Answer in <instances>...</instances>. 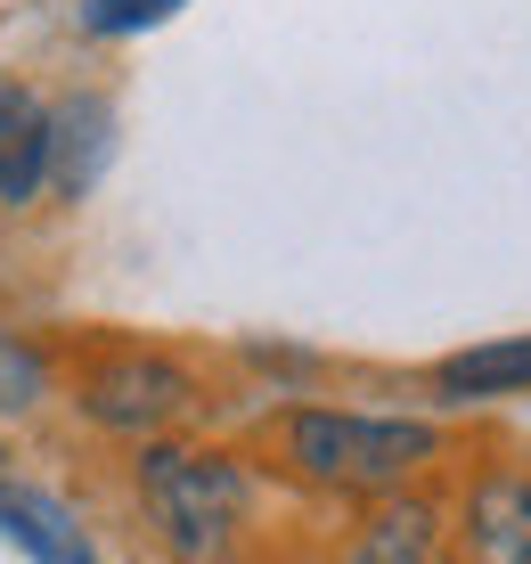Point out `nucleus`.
<instances>
[{
	"label": "nucleus",
	"mask_w": 531,
	"mask_h": 564,
	"mask_svg": "<svg viewBox=\"0 0 531 564\" xmlns=\"http://www.w3.org/2000/svg\"><path fill=\"white\" fill-rule=\"evenodd\" d=\"M0 532H9L33 564H98L83 523L57 508L50 491H25V482H0Z\"/></svg>",
	"instance_id": "1a4fd4ad"
},
{
	"label": "nucleus",
	"mask_w": 531,
	"mask_h": 564,
	"mask_svg": "<svg viewBox=\"0 0 531 564\" xmlns=\"http://www.w3.org/2000/svg\"><path fill=\"white\" fill-rule=\"evenodd\" d=\"M50 123H57L50 197L57 205H83L98 188V172H107V155H115V107L98 99V90H66V99H50Z\"/></svg>",
	"instance_id": "423d86ee"
},
{
	"label": "nucleus",
	"mask_w": 531,
	"mask_h": 564,
	"mask_svg": "<svg viewBox=\"0 0 531 564\" xmlns=\"http://www.w3.org/2000/svg\"><path fill=\"white\" fill-rule=\"evenodd\" d=\"M74 410L107 434H164L196 410L188 360L155 352V344H98L90 360H74Z\"/></svg>",
	"instance_id": "7ed1b4c3"
},
{
	"label": "nucleus",
	"mask_w": 531,
	"mask_h": 564,
	"mask_svg": "<svg viewBox=\"0 0 531 564\" xmlns=\"http://www.w3.org/2000/svg\"><path fill=\"white\" fill-rule=\"evenodd\" d=\"M50 164H57V123L50 99L25 83H0V205H33L50 197Z\"/></svg>",
	"instance_id": "39448f33"
},
{
	"label": "nucleus",
	"mask_w": 531,
	"mask_h": 564,
	"mask_svg": "<svg viewBox=\"0 0 531 564\" xmlns=\"http://www.w3.org/2000/svg\"><path fill=\"white\" fill-rule=\"evenodd\" d=\"M425 393L442 410H475V401H516L531 393V336H499V344H466L425 368Z\"/></svg>",
	"instance_id": "0eeeda50"
},
{
	"label": "nucleus",
	"mask_w": 531,
	"mask_h": 564,
	"mask_svg": "<svg viewBox=\"0 0 531 564\" xmlns=\"http://www.w3.org/2000/svg\"><path fill=\"white\" fill-rule=\"evenodd\" d=\"M449 564H531V475L483 466L449 516Z\"/></svg>",
	"instance_id": "20e7f679"
},
{
	"label": "nucleus",
	"mask_w": 531,
	"mask_h": 564,
	"mask_svg": "<svg viewBox=\"0 0 531 564\" xmlns=\"http://www.w3.org/2000/svg\"><path fill=\"white\" fill-rule=\"evenodd\" d=\"M442 540H449V516L434 508V499L392 491V499H377V516L336 549V564H434Z\"/></svg>",
	"instance_id": "6e6552de"
},
{
	"label": "nucleus",
	"mask_w": 531,
	"mask_h": 564,
	"mask_svg": "<svg viewBox=\"0 0 531 564\" xmlns=\"http://www.w3.org/2000/svg\"><path fill=\"white\" fill-rule=\"evenodd\" d=\"M262 442L279 451L286 475L344 499H392L442 458L434 417H377V410H327V401H286L262 425Z\"/></svg>",
	"instance_id": "f257e3e1"
},
{
	"label": "nucleus",
	"mask_w": 531,
	"mask_h": 564,
	"mask_svg": "<svg viewBox=\"0 0 531 564\" xmlns=\"http://www.w3.org/2000/svg\"><path fill=\"white\" fill-rule=\"evenodd\" d=\"M42 393H50V360L33 352V344L0 336V410H33Z\"/></svg>",
	"instance_id": "9b49d317"
},
{
	"label": "nucleus",
	"mask_w": 531,
	"mask_h": 564,
	"mask_svg": "<svg viewBox=\"0 0 531 564\" xmlns=\"http://www.w3.org/2000/svg\"><path fill=\"white\" fill-rule=\"evenodd\" d=\"M188 0H83V33L90 42H123V33H148L164 17H181Z\"/></svg>",
	"instance_id": "9d476101"
},
{
	"label": "nucleus",
	"mask_w": 531,
	"mask_h": 564,
	"mask_svg": "<svg viewBox=\"0 0 531 564\" xmlns=\"http://www.w3.org/2000/svg\"><path fill=\"white\" fill-rule=\"evenodd\" d=\"M131 482H140V508L172 564H229L246 532V491H253L229 451H188V442L155 434L131 466Z\"/></svg>",
	"instance_id": "f03ea898"
}]
</instances>
